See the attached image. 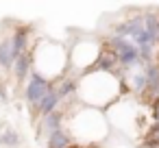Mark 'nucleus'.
I'll return each instance as SVG.
<instances>
[{
    "label": "nucleus",
    "mask_w": 159,
    "mask_h": 148,
    "mask_svg": "<svg viewBox=\"0 0 159 148\" xmlns=\"http://www.w3.org/2000/svg\"><path fill=\"white\" fill-rule=\"evenodd\" d=\"M11 42H13V52H16V59L24 52H29V29H16L13 35H11Z\"/></svg>",
    "instance_id": "7"
},
{
    "label": "nucleus",
    "mask_w": 159,
    "mask_h": 148,
    "mask_svg": "<svg viewBox=\"0 0 159 148\" xmlns=\"http://www.w3.org/2000/svg\"><path fill=\"white\" fill-rule=\"evenodd\" d=\"M31 63H33V52H24V55H20L18 59H16V63H13V74H16V78L18 81H24L26 76H31Z\"/></svg>",
    "instance_id": "6"
},
{
    "label": "nucleus",
    "mask_w": 159,
    "mask_h": 148,
    "mask_svg": "<svg viewBox=\"0 0 159 148\" xmlns=\"http://www.w3.org/2000/svg\"><path fill=\"white\" fill-rule=\"evenodd\" d=\"M18 144H20V135H18V131L7 128V131L0 133V146H5V148H16Z\"/></svg>",
    "instance_id": "10"
},
{
    "label": "nucleus",
    "mask_w": 159,
    "mask_h": 148,
    "mask_svg": "<svg viewBox=\"0 0 159 148\" xmlns=\"http://www.w3.org/2000/svg\"><path fill=\"white\" fill-rule=\"evenodd\" d=\"M61 120H63V115H61L59 111H55V113L46 115V118L42 120V133H44L46 137H50L52 133L61 131Z\"/></svg>",
    "instance_id": "8"
},
{
    "label": "nucleus",
    "mask_w": 159,
    "mask_h": 148,
    "mask_svg": "<svg viewBox=\"0 0 159 148\" xmlns=\"http://www.w3.org/2000/svg\"><path fill=\"white\" fill-rule=\"evenodd\" d=\"M72 144V137L66 131H57L48 137V148H68Z\"/></svg>",
    "instance_id": "9"
},
{
    "label": "nucleus",
    "mask_w": 159,
    "mask_h": 148,
    "mask_svg": "<svg viewBox=\"0 0 159 148\" xmlns=\"http://www.w3.org/2000/svg\"><path fill=\"white\" fill-rule=\"evenodd\" d=\"M107 44H109V48L116 52L118 65L122 68V72H129V70H133V68H137V65H144L142 59H139V50H137V46H135L131 39L111 35V37H107Z\"/></svg>",
    "instance_id": "1"
},
{
    "label": "nucleus",
    "mask_w": 159,
    "mask_h": 148,
    "mask_svg": "<svg viewBox=\"0 0 159 148\" xmlns=\"http://www.w3.org/2000/svg\"><path fill=\"white\" fill-rule=\"evenodd\" d=\"M50 87H55L50 81H46L44 76H39L35 70L31 72V76H29V83H26V89H24V96H26V102L33 107V109H37L39 107V102L44 100V96L50 92Z\"/></svg>",
    "instance_id": "2"
},
{
    "label": "nucleus",
    "mask_w": 159,
    "mask_h": 148,
    "mask_svg": "<svg viewBox=\"0 0 159 148\" xmlns=\"http://www.w3.org/2000/svg\"><path fill=\"white\" fill-rule=\"evenodd\" d=\"M146 92L152 98H159V63H148L146 65Z\"/></svg>",
    "instance_id": "4"
},
{
    "label": "nucleus",
    "mask_w": 159,
    "mask_h": 148,
    "mask_svg": "<svg viewBox=\"0 0 159 148\" xmlns=\"http://www.w3.org/2000/svg\"><path fill=\"white\" fill-rule=\"evenodd\" d=\"M16 63V52H13V42H11V35L5 37L0 42V68L5 70H11Z\"/></svg>",
    "instance_id": "5"
},
{
    "label": "nucleus",
    "mask_w": 159,
    "mask_h": 148,
    "mask_svg": "<svg viewBox=\"0 0 159 148\" xmlns=\"http://www.w3.org/2000/svg\"><path fill=\"white\" fill-rule=\"evenodd\" d=\"M59 102H61V98H59V92H57V85H55V87H50V92H48V94L44 96V100L39 102L37 113L46 118V115H50V113H55V111H57Z\"/></svg>",
    "instance_id": "3"
}]
</instances>
